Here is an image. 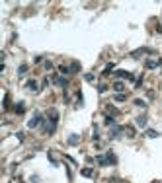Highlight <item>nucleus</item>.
I'll return each mask as SVG.
<instances>
[{"mask_svg":"<svg viewBox=\"0 0 162 183\" xmlns=\"http://www.w3.org/2000/svg\"><path fill=\"white\" fill-rule=\"evenodd\" d=\"M8 103H10V96H6V97H4V109H8V107H10Z\"/></svg>","mask_w":162,"mask_h":183,"instance_id":"25","label":"nucleus"},{"mask_svg":"<svg viewBox=\"0 0 162 183\" xmlns=\"http://www.w3.org/2000/svg\"><path fill=\"white\" fill-rule=\"evenodd\" d=\"M133 103H135V105H137V107H141V109H145V107H147V103H145V101H143V99H135V101H133Z\"/></svg>","mask_w":162,"mask_h":183,"instance_id":"18","label":"nucleus"},{"mask_svg":"<svg viewBox=\"0 0 162 183\" xmlns=\"http://www.w3.org/2000/svg\"><path fill=\"white\" fill-rule=\"evenodd\" d=\"M123 82H115V84H113V90H115V92H117V94H121V92H123Z\"/></svg>","mask_w":162,"mask_h":183,"instance_id":"15","label":"nucleus"},{"mask_svg":"<svg viewBox=\"0 0 162 183\" xmlns=\"http://www.w3.org/2000/svg\"><path fill=\"white\" fill-rule=\"evenodd\" d=\"M25 70H27V65H22V66H20V68H18V74H23Z\"/></svg>","mask_w":162,"mask_h":183,"instance_id":"23","label":"nucleus"},{"mask_svg":"<svg viewBox=\"0 0 162 183\" xmlns=\"http://www.w3.org/2000/svg\"><path fill=\"white\" fill-rule=\"evenodd\" d=\"M59 72H61L63 76L70 74V66H65V65H61V66H59Z\"/></svg>","mask_w":162,"mask_h":183,"instance_id":"12","label":"nucleus"},{"mask_svg":"<svg viewBox=\"0 0 162 183\" xmlns=\"http://www.w3.org/2000/svg\"><path fill=\"white\" fill-rule=\"evenodd\" d=\"M96 162L100 164V166H109V164L113 166V164H117V158H115V156H113L111 152H106L104 156H98Z\"/></svg>","mask_w":162,"mask_h":183,"instance_id":"1","label":"nucleus"},{"mask_svg":"<svg viewBox=\"0 0 162 183\" xmlns=\"http://www.w3.org/2000/svg\"><path fill=\"white\" fill-rule=\"evenodd\" d=\"M115 101H125V94H117L115 96Z\"/></svg>","mask_w":162,"mask_h":183,"instance_id":"24","label":"nucleus"},{"mask_svg":"<svg viewBox=\"0 0 162 183\" xmlns=\"http://www.w3.org/2000/svg\"><path fill=\"white\" fill-rule=\"evenodd\" d=\"M108 113L115 117V115H119V109H115V107H109V105H108Z\"/></svg>","mask_w":162,"mask_h":183,"instance_id":"20","label":"nucleus"},{"mask_svg":"<svg viewBox=\"0 0 162 183\" xmlns=\"http://www.w3.org/2000/svg\"><path fill=\"white\" fill-rule=\"evenodd\" d=\"M111 70H113V63H109V65L104 68V74H102V76H109V72H111Z\"/></svg>","mask_w":162,"mask_h":183,"instance_id":"16","label":"nucleus"},{"mask_svg":"<svg viewBox=\"0 0 162 183\" xmlns=\"http://www.w3.org/2000/svg\"><path fill=\"white\" fill-rule=\"evenodd\" d=\"M145 134H147L149 138H156V136H160V132H158V130H152V129H149Z\"/></svg>","mask_w":162,"mask_h":183,"instance_id":"11","label":"nucleus"},{"mask_svg":"<svg viewBox=\"0 0 162 183\" xmlns=\"http://www.w3.org/2000/svg\"><path fill=\"white\" fill-rule=\"evenodd\" d=\"M113 76H115V78H123V80H129V82L135 80V76L131 74V72H127V70H115Z\"/></svg>","mask_w":162,"mask_h":183,"instance_id":"4","label":"nucleus"},{"mask_svg":"<svg viewBox=\"0 0 162 183\" xmlns=\"http://www.w3.org/2000/svg\"><path fill=\"white\" fill-rule=\"evenodd\" d=\"M154 51L152 49H147V47H141V49H137V51H133V53L129 55L131 59H137V57H143V55H152Z\"/></svg>","mask_w":162,"mask_h":183,"instance_id":"3","label":"nucleus"},{"mask_svg":"<svg viewBox=\"0 0 162 183\" xmlns=\"http://www.w3.org/2000/svg\"><path fill=\"white\" fill-rule=\"evenodd\" d=\"M41 123H43V115H41V113H35L31 117V121H27V127H29V129H35V127H39Z\"/></svg>","mask_w":162,"mask_h":183,"instance_id":"2","label":"nucleus"},{"mask_svg":"<svg viewBox=\"0 0 162 183\" xmlns=\"http://www.w3.org/2000/svg\"><path fill=\"white\" fill-rule=\"evenodd\" d=\"M80 173H82L84 177H94V170H92V168H84Z\"/></svg>","mask_w":162,"mask_h":183,"instance_id":"10","label":"nucleus"},{"mask_svg":"<svg viewBox=\"0 0 162 183\" xmlns=\"http://www.w3.org/2000/svg\"><path fill=\"white\" fill-rule=\"evenodd\" d=\"M80 70V63H72L70 65V72H78Z\"/></svg>","mask_w":162,"mask_h":183,"instance_id":"19","label":"nucleus"},{"mask_svg":"<svg viewBox=\"0 0 162 183\" xmlns=\"http://www.w3.org/2000/svg\"><path fill=\"white\" fill-rule=\"evenodd\" d=\"M51 80H53L57 86H61V88H66V86H68L66 78H61V76H57V74H53V78H51Z\"/></svg>","mask_w":162,"mask_h":183,"instance_id":"6","label":"nucleus"},{"mask_svg":"<svg viewBox=\"0 0 162 183\" xmlns=\"http://www.w3.org/2000/svg\"><path fill=\"white\" fill-rule=\"evenodd\" d=\"M14 111H16L18 115H22L23 111H25V107H23V103H16V107H14Z\"/></svg>","mask_w":162,"mask_h":183,"instance_id":"14","label":"nucleus"},{"mask_svg":"<svg viewBox=\"0 0 162 183\" xmlns=\"http://www.w3.org/2000/svg\"><path fill=\"white\" fill-rule=\"evenodd\" d=\"M158 66H162L160 59H149V61L145 63V68H158Z\"/></svg>","mask_w":162,"mask_h":183,"instance_id":"5","label":"nucleus"},{"mask_svg":"<svg viewBox=\"0 0 162 183\" xmlns=\"http://www.w3.org/2000/svg\"><path fill=\"white\" fill-rule=\"evenodd\" d=\"M123 129H125V127H117V125H115V127L111 129V132H109V136H111V138H117V136H119V132H121Z\"/></svg>","mask_w":162,"mask_h":183,"instance_id":"7","label":"nucleus"},{"mask_svg":"<svg viewBox=\"0 0 162 183\" xmlns=\"http://www.w3.org/2000/svg\"><path fill=\"white\" fill-rule=\"evenodd\" d=\"M98 92H100V94L108 92V86H106V84H100V86H98Z\"/></svg>","mask_w":162,"mask_h":183,"instance_id":"22","label":"nucleus"},{"mask_svg":"<svg viewBox=\"0 0 162 183\" xmlns=\"http://www.w3.org/2000/svg\"><path fill=\"white\" fill-rule=\"evenodd\" d=\"M68 144H72V146L78 144V136H76V134H70V136H68Z\"/></svg>","mask_w":162,"mask_h":183,"instance_id":"17","label":"nucleus"},{"mask_svg":"<svg viewBox=\"0 0 162 183\" xmlns=\"http://www.w3.org/2000/svg\"><path fill=\"white\" fill-rule=\"evenodd\" d=\"M27 90H29V92H39L37 82H35V80H29V82H27Z\"/></svg>","mask_w":162,"mask_h":183,"instance_id":"9","label":"nucleus"},{"mask_svg":"<svg viewBox=\"0 0 162 183\" xmlns=\"http://www.w3.org/2000/svg\"><path fill=\"white\" fill-rule=\"evenodd\" d=\"M125 132L129 134V138H131V136H135V129H131V127H125Z\"/></svg>","mask_w":162,"mask_h":183,"instance_id":"21","label":"nucleus"},{"mask_svg":"<svg viewBox=\"0 0 162 183\" xmlns=\"http://www.w3.org/2000/svg\"><path fill=\"white\" fill-rule=\"evenodd\" d=\"M84 78H86V82H94V76L92 74H84Z\"/></svg>","mask_w":162,"mask_h":183,"instance_id":"26","label":"nucleus"},{"mask_svg":"<svg viewBox=\"0 0 162 183\" xmlns=\"http://www.w3.org/2000/svg\"><path fill=\"white\" fill-rule=\"evenodd\" d=\"M147 123H149V119H147V117H137V127L147 129Z\"/></svg>","mask_w":162,"mask_h":183,"instance_id":"8","label":"nucleus"},{"mask_svg":"<svg viewBox=\"0 0 162 183\" xmlns=\"http://www.w3.org/2000/svg\"><path fill=\"white\" fill-rule=\"evenodd\" d=\"M104 123H106V125H108V127H115V119L111 117V115H108V117H106V121H104Z\"/></svg>","mask_w":162,"mask_h":183,"instance_id":"13","label":"nucleus"}]
</instances>
